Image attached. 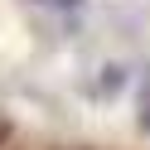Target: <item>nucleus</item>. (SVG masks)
Here are the masks:
<instances>
[{"mask_svg": "<svg viewBox=\"0 0 150 150\" xmlns=\"http://www.w3.org/2000/svg\"><path fill=\"white\" fill-rule=\"evenodd\" d=\"M53 5H78V0H53Z\"/></svg>", "mask_w": 150, "mask_h": 150, "instance_id": "f257e3e1", "label": "nucleus"}]
</instances>
